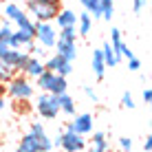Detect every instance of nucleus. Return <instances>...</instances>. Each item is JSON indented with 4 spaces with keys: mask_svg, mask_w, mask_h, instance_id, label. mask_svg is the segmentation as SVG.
Listing matches in <instances>:
<instances>
[{
    "mask_svg": "<svg viewBox=\"0 0 152 152\" xmlns=\"http://www.w3.org/2000/svg\"><path fill=\"white\" fill-rule=\"evenodd\" d=\"M141 99H143L145 106H148V104L152 102V91H150V86H145V88H143V93H141Z\"/></svg>",
    "mask_w": 152,
    "mask_h": 152,
    "instance_id": "obj_31",
    "label": "nucleus"
},
{
    "mask_svg": "<svg viewBox=\"0 0 152 152\" xmlns=\"http://www.w3.org/2000/svg\"><path fill=\"white\" fill-rule=\"evenodd\" d=\"M57 104H60V113L69 115V117H73V115H75V106H77V104H75V99L69 95V91L57 95Z\"/></svg>",
    "mask_w": 152,
    "mask_h": 152,
    "instance_id": "obj_15",
    "label": "nucleus"
},
{
    "mask_svg": "<svg viewBox=\"0 0 152 152\" xmlns=\"http://www.w3.org/2000/svg\"><path fill=\"white\" fill-rule=\"evenodd\" d=\"M143 150H145V152L152 150V134H145V139H143Z\"/></svg>",
    "mask_w": 152,
    "mask_h": 152,
    "instance_id": "obj_32",
    "label": "nucleus"
},
{
    "mask_svg": "<svg viewBox=\"0 0 152 152\" xmlns=\"http://www.w3.org/2000/svg\"><path fill=\"white\" fill-rule=\"evenodd\" d=\"M35 44L42 49H53L55 40H57V31L53 27V22H35Z\"/></svg>",
    "mask_w": 152,
    "mask_h": 152,
    "instance_id": "obj_6",
    "label": "nucleus"
},
{
    "mask_svg": "<svg viewBox=\"0 0 152 152\" xmlns=\"http://www.w3.org/2000/svg\"><path fill=\"white\" fill-rule=\"evenodd\" d=\"M15 73H18V71L11 69V66H9L7 62H4L2 57H0V84H7V82L15 75Z\"/></svg>",
    "mask_w": 152,
    "mask_h": 152,
    "instance_id": "obj_22",
    "label": "nucleus"
},
{
    "mask_svg": "<svg viewBox=\"0 0 152 152\" xmlns=\"http://www.w3.org/2000/svg\"><path fill=\"white\" fill-rule=\"evenodd\" d=\"M121 106H124V108H128V110H134V106H137V104H134L132 93H128V91H126L124 95H121Z\"/></svg>",
    "mask_w": 152,
    "mask_h": 152,
    "instance_id": "obj_26",
    "label": "nucleus"
},
{
    "mask_svg": "<svg viewBox=\"0 0 152 152\" xmlns=\"http://www.w3.org/2000/svg\"><path fill=\"white\" fill-rule=\"evenodd\" d=\"M53 22H57V29H62V27H75V24H77V13L71 11V9H60Z\"/></svg>",
    "mask_w": 152,
    "mask_h": 152,
    "instance_id": "obj_14",
    "label": "nucleus"
},
{
    "mask_svg": "<svg viewBox=\"0 0 152 152\" xmlns=\"http://www.w3.org/2000/svg\"><path fill=\"white\" fill-rule=\"evenodd\" d=\"M77 2H80V4H82V7H84V4H86V0H77Z\"/></svg>",
    "mask_w": 152,
    "mask_h": 152,
    "instance_id": "obj_36",
    "label": "nucleus"
},
{
    "mask_svg": "<svg viewBox=\"0 0 152 152\" xmlns=\"http://www.w3.org/2000/svg\"><path fill=\"white\" fill-rule=\"evenodd\" d=\"M44 69L46 71H53V73H57V75L69 77L73 73V62H69L64 55H60V53H53L49 60L44 62Z\"/></svg>",
    "mask_w": 152,
    "mask_h": 152,
    "instance_id": "obj_8",
    "label": "nucleus"
},
{
    "mask_svg": "<svg viewBox=\"0 0 152 152\" xmlns=\"http://www.w3.org/2000/svg\"><path fill=\"white\" fill-rule=\"evenodd\" d=\"M57 152H64V150H60V148H57Z\"/></svg>",
    "mask_w": 152,
    "mask_h": 152,
    "instance_id": "obj_38",
    "label": "nucleus"
},
{
    "mask_svg": "<svg viewBox=\"0 0 152 152\" xmlns=\"http://www.w3.org/2000/svg\"><path fill=\"white\" fill-rule=\"evenodd\" d=\"M2 2H9V0H0V4H2Z\"/></svg>",
    "mask_w": 152,
    "mask_h": 152,
    "instance_id": "obj_37",
    "label": "nucleus"
},
{
    "mask_svg": "<svg viewBox=\"0 0 152 152\" xmlns=\"http://www.w3.org/2000/svg\"><path fill=\"white\" fill-rule=\"evenodd\" d=\"M86 152H106V150H99V148H95V145H91V148H86Z\"/></svg>",
    "mask_w": 152,
    "mask_h": 152,
    "instance_id": "obj_35",
    "label": "nucleus"
},
{
    "mask_svg": "<svg viewBox=\"0 0 152 152\" xmlns=\"http://www.w3.org/2000/svg\"><path fill=\"white\" fill-rule=\"evenodd\" d=\"M93 73H95L97 80H104V77H106V62H104L102 49L93 51Z\"/></svg>",
    "mask_w": 152,
    "mask_h": 152,
    "instance_id": "obj_17",
    "label": "nucleus"
},
{
    "mask_svg": "<svg viewBox=\"0 0 152 152\" xmlns=\"http://www.w3.org/2000/svg\"><path fill=\"white\" fill-rule=\"evenodd\" d=\"M4 86H7V88H4L7 97H11L13 102H29V99L35 95L33 80H29V77L22 75V73H15Z\"/></svg>",
    "mask_w": 152,
    "mask_h": 152,
    "instance_id": "obj_2",
    "label": "nucleus"
},
{
    "mask_svg": "<svg viewBox=\"0 0 152 152\" xmlns=\"http://www.w3.org/2000/svg\"><path fill=\"white\" fill-rule=\"evenodd\" d=\"M2 4H4V9H2V11H4V20H9V22H13V20L24 11L22 4L13 2V0H9V2H2Z\"/></svg>",
    "mask_w": 152,
    "mask_h": 152,
    "instance_id": "obj_18",
    "label": "nucleus"
},
{
    "mask_svg": "<svg viewBox=\"0 0 152 152\" xmlns=\"http://www.w3.org/2000/svg\"><path fill=\"white\" fill-rule=\"evenodd\" d=\"M33 86L38 88V91L53 93V95H60V93L69 91V82H66L64 75H57V73L46 71V69H44V73H40V75L33 80Z\"/></svg>",
    "mask_w": 152,
    "mask_h": 152,
    "instance_id": "obj_3",
    "label": "nucleus"
},
{
    "mask_svg": "<svg viewBox=\"0 0 152 152\" xmlns=\"http://www.w3.org/2000/svg\"><path fill=\"white\" fill-rule=\"evenodd\" d=\"M2 60L7 62L11 69H15V71H20L24 66V62L29 60V53L27 51H22V49H9L7 53L2 55Z\"/></svg>",
    "mask_w": 152,
    "mask_h": 152,
    "instance_id": "obj_10",
    "label": "nucleus"
},
{
    "mask_svg": "<svg viewBox=\"0 0 152 152\" xmlns=\"http://www.w3.org/2000/svg\"><path fill=\"white\" fill-rule=\"evenodd\" d=\"M53 49H55V53L64 55L69 62H75V60H77V42H66V40H60V38H57Z\"/></svg>",
    "mask_w": 152,
    "mask_h": 152,
    "instance_id": "obj_12",
    "label": "nucleus"
},
{
    "mask_svg": "<svg viewBox=\"0 0 152 152\" xmlns=\"http://www.w3.org/2000/svg\"><path fill=\"white\" fill-rule=\"evenodd\" d=\"M102 55H104V62H106V69H115L117 66V57H115V51L108 40L102 44Z\"/></svg>",
    "mask_w": 152,
    "mask_h": 152,
    "instance_id": "obj_19",
    "label": "nucleus"
},
{
    "mask_svg": "<svg viewBox=\"0 0 152 152\" xmlns=\"http://www.w3.org/2000/svg\"><path fill=\"white\" fill-rule=\"evenodd\" d=\"M53 148H60L64 152H84L86 150V139L73 130H62L53 139Z\"/></svg>",
    "mask_w": 152,
    "mask_h": 152,
    "instance_id": "obj_4",
    "label": "nucleus"
},
{
    "mask_svg": "<svg viewBox=\"0 0 152 152\" xmlns=\"http://www.w3.org/2000/svg\"><path fill=\"white\" fill-rule=\"evenodd\" d=\"M18 73L27 75L29 80H35L40 73H44V62H42L40 57H35V55H29V60L24 62V66H22V69H20Z\"/></svg>",
    "mask_w": 152,
    "mask_h": 152,
    "instance_id": "obj_11",
    "label": "nucleus"
},
{
    "mask_svg": "<svg viewBox=\"0 0 152 152\" xmlns=\"http://www.w3.org/2000/svg\"><path fill=\"white\" fill-rule=\"evenodd\" d=\"M35 113H38L42 119H49V121L57 119V115H60V104H57V95L40 91L38 99H35Z\"/></svg>",
    "mask_w": 152,
    "mask_h": 152,
    "instance_id": "obj_5",
    "label": "nucleus"
},
{
    "mask_svg": "<svg viewBox=\"0 0 152 152\" xmlns=\"http://www.w3.org/2000/svg\"><path fill=\"white\" fill-rule=\"evenodd\" d=\"M82 91H84V95H86L88 99H91V102H93V104H99V97H97V93H95V91H93V88H91V86H82Z\"/></svg>",
    "mask_w": 152,
    "mask_h": 152,
    "instance_id": "obj_28",
    "label": "nucleus"
},
{
    "mask_svg": "<svg viewBox=\"0 0 152 152\" xmlns=\"http://www.w3.org/2000/svg\"><path fill=\"white\" fill-rule=\"evenodd\" d=\"M29 132L33 134L35 139H38L42 152H51V150H53V139L46 134V128H44L40 121H33V124H31V130H29Z\"/></svg>",
    "mask_w": 152,
    "mask_h": 152,
    "instance_id": "obj_9",
    "label": "nucleus"
},
{
    "mask_svg": "<svg viewBox=\"0 0 152 152\" xmlns=\"http://www.w3.org/2000/svg\"><path fill=\"white\" fill-rule=\"evenodd\" d=\"M75 29H77V35H82V38H88V35H91V31H93V18H91V13H88V11L77 13Z\"/></svg>",
    "mask_w": 152,
    "mask_h": 152,
    "instance_id": "obj_13",
    "label": "nucleus"
},
{
    "mask_svg": "<svg viewBox=\"0 0 152 152\" xmlns=\"http://www.w3.org/2000/svg\"><path fill=\"white\" fill-rule=\"evenodd\" d=\"M73 117L75 119L66 124L64 130H73L82 137H88L93 132V113H80V115H73Z\"/></svg>",
    "mask_w": 152,
    "mask_h": 152,
    "instance_id": "obj_7",
    "label": "nucleus"
},
{
    "mask_svg": "<svg viewBox=\"0 0 152 152\" xmlns=\"http://www.w3.org/2000/svg\"><path fill=\"white\" fill-rule=\"evenodd\" d=\"M84 11L91 13L93 20L102 18V9H99V0H86V4H84Z\"/></svg>",
    "mask_w": 152,
    "mask_h": 152,
    "instance_id": "obj_24",
    "label": "nucleus"
},
{
    "mask_svg": "<svg viewBox=\"0 0 152 152\" xmlns=\"http://www.w3.org/2000/svg\"><path fill=\"white\" fill-rule=\"evenodd\" d=\"M15 152H42V150H40V143H38V139H35L31 132H27V134H22V141L18 143Z\"/></svg>",
    "mask_w": 152,
    "mask_h": 152,
    "instance_id": "obj_16",
    "label": "nucleus"
},
{
    "mask_svg": "<svg viewBox=\"0 0 152 152\" xmlns=\"http://www.w3.org/2000/svg\"><path fill=\"white\" fill-rule=\"evenodd\" d=\"M128 71H132V73L141 71V60H139L137 55H134V57H130V60H128Z\"/></svg>",
    "mask_w": 152,
    "mask_h": 152,
    "instance_id": "obj_29",
    "label": "nucleus"
},
{
    "mask_svg": "<svg viewBox=\"0 0 152 152\" xmlns=\"http://www.w3.org/2000/svg\"><path fill=\"white\" fill-rule=\"evenodd\" d=\"M9 49H11V46H9V44H7V42H0V57H2L4 53H7V51H9Z\"/></svg>",
    "mask_w": 152,
    "mask_h": 152,
    "instance_id": "obj_33",
    "label": "nucleus"
},
{
    "mask_svg": "<svg viewBox=\"0 0 152 152\" xmlns=\"http://www.w3.org/2000/svg\"><path fill=\"white\" fill-rule=\"evenodd\" d=\"M11 33H13L11 22H9V20H2V22H0V42H7V44H9V38H11Z\"/></svg>",
    "mask_w": 152,
    "mask_h": 152,
    "instance_id": "obj_25",
    "label": "nucleus"
},
{
    "mask_svg": "<svg viewBox=\"0 0 152 152\" xmlns=\"http://www.w3.org/2000/svg\"><path fill=\"white\" fill-rule=\"evenodd\" d=\"M57 38L66 42H77V29L75 27H62L57 29Z\"/></svg>",
    "mask_w": 152,
    "mask_h": 152,
    "instance_id": "obj_23",
    "label": "nucleus"
},
{
    "mask_svg": "<svg viewBox=\"0 0 152 152\" xmlns=\"http://www.w3.org/2000/svg\"><path fill=\"white\" fill-rule=\"evenodd\" d=\"M119 148H121V152H130L132 150V139L130 137H119Z\"/></svg>",
    "mask_w": 152,
    "mask_h": 152,
    "instance_id": "obj_27",
    "label": "nucleus"
},
{
    "mask_svg": "<svg viewBox=\"0 0 152 152\" xmlns=\"http://www.w3.org/2000/svg\"><path fill=\"white\" fill-rule=\"evenodd\" d=\"M99 9H102V18L106 22H110L115 18V2L113 0H99Z\"/></svg>",
    "mask_w": 152,
    "mask_h": 152,
    "instance_id": "obj_21",
    "label": "nucleus"
},
{
    "mask_svg": "<svg viewBox=\"0 0 152 152\" xmlns=\"http://www.w3.org/2000/svg\"><path fill=\"white\" fill-rule=\"evenodd\" d=\"M145 2H148V0H132V11L134 13H141V11H143V7H145Z\"/></svg>",
    "mask_w": 152,
    "mask_h": 152,
    "instance_id": "obj_30",
    "label": "nucleus"
},
{
    "mask_svg": "<svg viewBox=\"0 0 152 152\" xmlns=\"http://www.w3.org/2000/svg\"><path fill=\"white\" fill-rule=\"evenodd\" d=\"M4 106H7V104H4V93H2V91H0V113H2V110H4Z\"/></svg>",
    "mask_w": 152,
    "mask_h": 152,
    "instance_id": "obj_34",
    "label": "nucleus"
},
{
    "mask_svg": "<svg viewBox=\"0 0 152 152\" xmlns=\"http://www.w3.org/2000/svg\"><path fill=\"white\" fill-rule=\"evenodd\" d=\"M62 9V0H24V11L35 22H53Z\"/></svg>",
    "mask_w": 152,
    "mask_h": 152,
    "instance_id": "obj_1",
    "label": "nucleus"
},
{
    "mask_svg": "<svg viewBox=\"0 0 152 152\" xmlns=\"http://www.w3.org/2000/svg\"><path fill=\"white\" fill-rule=\"evenodd\" d=\"M93 137H91V145H95V148L99 150H110V143H108V137H106V132H102V130H97V132H91Z\"/></svg>",
    "mask_w": 152,
    "mask_h": 152,
    "instance_id": "obj_20",
    "label": "nucleus"
}]
</instances>
